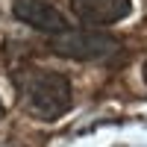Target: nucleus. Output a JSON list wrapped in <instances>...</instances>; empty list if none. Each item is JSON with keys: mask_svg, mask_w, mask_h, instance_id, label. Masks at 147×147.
<instances>
[{"mask_svg": "<svg viewBox=\"0 0 147 147\" xmlns=\"http://www.w3.org/2000/svg\"><path fill=\"white\" fill-rule=\"evenodd\" d=\"M71 9L88 27H112L129 15L132 0H71Z\"/></svg>", "mask_w": 147, "mask_h": 147, "instance_id": "4", "label": "nucleus"}, {"mask_svg": "<svg viewBox=\"0 0 147 147\" xmlns=\"http://www.w3.org/2000/svg\"><path fill=\"white\" fill-rule=\"evenodd\" d=\"M50 50L62 59H77V62H88V59H112L121 56L124 47L118 38L106 32H94V30H62L50 35Z\"/></svg>", "mask_w": 147, "mask_h": 147, "instance_id": "2", "label": "nucleus"}, {"mask_svg": "<svg viewBox=\"0 0 147 147\" xmlns=\"http://www.w3.org/2000/svg\"><path fill=\"white\" fill-rule=\"evenodd\" d=\"M21 109L38 121H59L71 109V80L41 65H24L12 74Z\"/></svg>", "mask_w": 147, "mask_h": 147, "instance_id": "1", "label": "nucleus"}, {"mask_svg": "<svg viewBox=\"0 0 147 147\" xmlns=\"http://www.w3.org/2000/svg\"><path fill=\"white\" fill-rule=\"evenodd\" d=\"M141 77H144V82H147V56H144V65H141Z\"/></svg>", "mask_w": 147, "mask_h": 147, "instance_id": "5", "label": "nucleus"}, {"mask_svg": "<svg viewBox=\"0 0 147 147\" xmlns=\"http://www.w3.org/2000/svg\"><path fill=\"white\" fill-rule=\"evenodd\" d=\"M12 15L21 24H27L32 30H41L47 35H56V32L68 30V18L56 6L44 3V0H15L12 3Z\"/></svg>", "mask_w": 147, "mask_h": 147, "instance_id": "3", "label": "nucleus"}, {"mask_svg": "<svg viewBox=\"0 0 147 147\" xmlns=\"http://www.w3.org/2000/svg\"><path fill=\"white\" fill-rule=\"evenodd\" d=\"M0 118H3V103H0Z\"/></svg>", "mask_w": 147, "mask_h": 147, "instance_id": "6", "label": "nucleus"}]
</instances>
